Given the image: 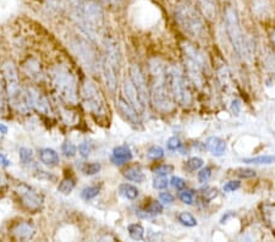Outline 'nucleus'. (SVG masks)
Masks as SVG:
<instances>
[{"mask_svg":"<svg viewBox=\"0 0 275 242\" xmlns=\"http://www.w3.org/2000/svg\"><path fill=\"white\" fill-rule=\"evenodd\" d=\"M132 159V153L130 151L129 147L126 146H119L116 148H114L111 156V161H114V164L116 165H121V164L127 163Z\"/></svg>","mask_w":275,"mask_h":242,"instance_id":"obj_17","label":"nucleus"},{"mask_svg":"<svg viewBox=\"0 0 275 242\" xmlns=\"http://www.w3.org/2000/svg\"><path fill=\"white\" fill-rule=\"evenodd\" d=\"M75 188V181L72 179H64L57 186V191L64 194L71 193L72 189Z\"/></svg>","mask_w":275,"mask_h":242,"instance_id":"obj_31","label":"nucleus"},{"mask_svg":"<svg viewBox=\"0 0 275 242\" xmlns=\"http://www.w3.org/2000/svg\"><path fill=\"white\" fill-rule=\"evenodd\" d=\"M272 42H273L274 46H275V31L272 33Z\"/></svg>","mask_w":275,"mask_h":242,"instance_id":"obj_55","label":"nucleus"},{"mask_svg":"<svg viewBox=\"0 0 275 242\" xmlns=\"http://www.w3.org/2000/svg\"><path fill=\"white\" fill-rule=\"evenodd\" d=\"M48 77L52 86L62 102L67 104H76L79 101L77 80L74 72L61 64L53 65L48 70Z\"/></svg>","mask_w":275,"mask_h":242,"instance_id":"obj_1","label":"nucleus"},{"mask_svg":"<svg viewBox=\"0 0 275 242\" xmlns=\"http://www.w3.org/2000/svg\"><path fill=\"white\" fill-rule=\"evenodd\" d=\"M101 170V164L99 163H89L86 164V165L82 168V171H83L86 175H94V174L99 173Z\"/></svg>","mask_w":275,"mask_h":242,"instance_id":"obj_38","label":"nucleus"},{"mask_svg":"<svg viewBox=\"0 0 275 242\" xmlns=\"http://www.w3.org/2000/svg\"><path fill=\"white\" fill-rule=\"evenodd\" d=\"M4 185H6V179H5L4 175H2V174L0 173V187L4 186Z\"/></svg>","mask_w":275,"mask_h":242,"instance_id":"obj_52","label":"nucleus"},{"mask_svg":"<svg viewBox=\"0 0 275 242\" xmlns=\"http://www.w3.org/2000/svg\"><path fill=\"white\" fill-rule=\"evenodd\" d=\"M244 163L257 164V165H262V164H273L275 163V157L261 156V157H254V158H245Z\"/></svg>","mask_w":275,"mask_h":242,"instance_id":"obj_27","label":"nucleus"},{"mask_svg":"<svg viewBox=\"0 0 275 242\" xmlns=\"http://www.w3.org/2000/svg\"><path fill=\"white\" fill-rule=\"evenodd\" d=\"M232 111H234L235 114H237L240 111V106H239V102L237 101H234L232 102Z\"/></svg>","mask_w":275,"mask_h":242,"instance_id":"obj_50","label":"nucleus"},{"mask_svg":"<svg viewBox=\"0 0 275 242\" xmlns=\"http://www.w3.org/2000/svg\"><path fill=\"white\" fill-rule=\"evenodd\" d=\"M217 196H218V189L216 187H207L202 191V198L204 202L213 201Z\"/></svg>","mask_w":275,"mask_h":242,"instance_id":"obj_36","label":"nucleus"},{"mask_svg":"<svg viewBox=\"0 0 275 242\" xmlns=\"http://www.w3.org/2000/svg\"><path fill=\"white\" fill-rule=\"evenodd\" d=\"M159 198H161V201L165 204H170L174 202V197H172V194L170 193V192H162V193L159 194Z\"/></svg>","mask_w":275,"mask_h":242,"instance_id":"obj_47","label":"nucleus"},{"mask_svg":"<svg viewBox=\"0 0 275 242\" xmlns=\"http://www.w3.org/2000/svg\"><path fill=\"white\" fill-rule=\"evenodd\" d=\"M10 234H11L15 240L28 241L33 239V236L36 235V228L31 223L20 221V223H16L10 229Z\"/></svg>","mask_w":275,"mask_h":242,"instance_id":"obj_16","label":"nucleus"},{"mask_svg":"<svg viewBox=\"0 0 275 242\" xmlns=\"http://www.w3.org/2000/svg\"><path fill=\"white\" fill-rule=\"evenodd\" d=\"M19 156H20V161H21L24 164H29L32 161H33V153H32L31 149L26 148V147L20 148Z\"/></svg>","mask_w":275,"mask_h":242,"instance_id":"obj_33","label":"nucleus"},{"mask_svg":"<svg viewBox=\"0 0 275 242\" xmlns=\"http://www.w3.org/2000/svg\"><path fill=\"white\" fill-rule=\"evenodd\" d=\"M27 94V98H28V103L31 106V109H36L38 113L43 114V115L51 116L52 115V108L51 104H49L48 99L46 98V96L41 93L37 88L33 87H27L25 88Z\"/></svg>","mask_w":275,"mask_h":242,"instance_id":"obj_11","label":"nucleus"},{"mask_svg":"<svg viewBox=\"0 0 275 242\" xmlns=\"http://www.w3.org/2000/svg\"><path fill=\"white\" fill-rule=\"evenodd\" d=\"M69 1L71 2V4L77 5V4H80V1H81V0H69Z\"/></svg>","mask_w":275,"mask_h":242,"instance_id":"obj_53","label":"nucleus"},{"mask_svg":"<svg viewBox=\"0 0 275 242\" xmlns=\"http://www.w3.org/2000/svg\"><path fill=\"white\" fill-rule=\"evenodd\" d=\"M99 193V188L97 186H89L86 187V188L82 189L81 192V197L86 201H89V199L94 198L96 196H98Z\"/></svg>","mask_w":275,"mask_h":242,"instance_id":"obj_34","label":"nucleus"},{"mask_svg":"<svg viewBox=\"0 0 275 242\" xmlns=\"http://www.w3.org/2000/svg\"><path fill=\"white\" fill-rule=\"evenodd\" d=\"M127 231H129L130 238L134 240H142L144 236V229L139 224H131L127 228Z\"/></svg>","mask_w":275,"mask_h":242,"instance_id":"obj_28","label":"nucleus"},{"mask_svg":"<svg viewBox=\"0 0 275 242\" xmlns=\"http://www.w3.org/2000/svg\"><path fill=\"white\" fill-rule=\"evenodd\" d=\"M152 75V102L161 111H170L172 109V97L167 83V67L162 61H151Z\"/></svg>","mask_w":275,"mask_h":242,"instance_id":"obj_2","label":"nucleus"},{"mask_svg":"<svg viewBox=\"0 0 275 242\" xmlns=\"http://www.w3.org/2000/svg\"><path fill=\"white\" fill-rule=\"evenodd\" d=\"M119 192L122 197L127 199H136L138 197V189L134 185L122 184L119 186Z\"/></svg>","mask_w":275,"mask_h":242,"instance_id":"obj_25","label":"nucleus"},{"mask_svg":"<svg viewBox=\"0 0 275 242\" xmlns=\"http://www.w3.org/2000/svg\"><path fill=\"white\" fill-rule=\"evenodd\" d=\"M172 170H174V166L166 165V164H164V165L156 166V168L153 169V173L156 174V175L166 176V175H169L170 173H172Z\"/></svg>","mask_w":275,"mask_h":242,"instance_id":"obj_39","label":"nucleus"},{"mask_svg":"<svg viewBox=\"0 0 275 242\" xmlns=\"http://www.w3.org/2000/svg\"><path fill=\"white\" fill-rule=\"evenodd\" d=\"M81 97L87 110L91 111L93 115L104 116L106 115V106L96 86L91 81H86L82 84Z\"/></svg>","mask_w":275,"mask_h":242,"instance_id":"obj_9","label":"nucleus"},{"mask_svg":"<svg viewBox=\"0 0 275 242\" xmlns=\"http://www.w3.org/2000/svg\"><path fill=\"white\" fill-rule=\"evenodd\" d=\"M170 184H171V186L174 187V188L179 189V191L184 189L185 186H186V184H185L184 179L179 178V176H174V178H172L171 180H170Z\"/></svg>","mask_w":275,"mask_h":242,"instance_id":"obj_43","label":"nucleus"},{"mask_svg":"<svg viewBox=\"0 0 275 242\" xmlns=\"http://www.w3.org/2000/svg\"><path fill=\"white\" fill-rule=\"evenodd\" d=\"M124 176L127 180L134 182H143L144 179H146L144 173L139 166H131V168L126 169L124 171Z\"/></svg>","mask_w":275,"mask_h":242,"instance_id":"obj_22","label":"nucleus"},{"mask_svg":"<svg viewBox=\"0 0 275 242\" xmlns=\"http://www.w3.org/2000/svg\"><path fill=\"white\" fill-rule=\"evenodd\" d=\"M199 5L204 16L209 20H213L216 16V4L214 0H199Z\"/></svg>","mask_w":275,"mask_h":242,"instance_id":"obj_26","label":"nucleus"},{"mask_svg":"<svg viewBox=\"0 0 275 242\" xmlns=\"http://www.w3.org/2000/svg\"><path fill=\"white\" fill-rule=\"evenodd\" d=\"M15 191H16V194L19 197L21 204L27 211L37 212L43 207V196L34 188H32L31 186H28V185L19 184Z\"/></svg>","mask_w":275,"mask_h":242,"instance_id":"obj_10","label":"nucleus"},{"mask_svg":"<svg viewBox=\"0 0 275 242\" xmlns=\"http://www.w3.org/2000/svg\"><path fill=\"white\" fill-rule=\"evenodd\" d=\"M262 213H263L264 221L269 228L275 229V204H264L262 207Z\"/></svg>","mask_w":275,"mask_h":242,"instance_id":"obj_23","label":"nucleus"},{"mask_svg":"<svg viewBox=\"0 0 275 242\" xmlns=\"http://www.w3.org/2000/svg\"><path fill=\"white\" fill-rule=\"evenodd\" d=\"M9 98H7L6 89H5V83L2 76H0V114L5 115L9 109Z\"/></svg>","mask_w":275,"mask_h":242,"instance_id":"obj_24","label":"nucleus"},{"mask_svg":"<svg viewBox=\"0 0 275 242\" xmlns=\"http://www.w3.org/2000/svg\"><path fill=\"white\" fill-rule=\"evenodd\" d=\"M167 184H169V181L166 180V178H165V176H162V175H158V178L154 179V181H153L154 188H158V189L166 188Z\"/></svg>","mask_w":275,"mask_h":242,"instance_id":"obj_41","label":"nucleus"},{"mask_svg":"<svg viewBox=\"0 0 275 242\" xmlns=\"http://www.w3.org/2000/svg\"><path fill=\"white\" fill-rule=\"evenodd\" d=\"M130 80L132 81L134 86L136 87L137 92L139 93V96L142 97L144 102L147 103L148 101V88H147V83H146V80H144L143 74H142L141 69L137 64H132L130 66Z\"/></svg>","mask_w":275,"mask_h":242,"instance_id":"obj_15","label":"nucleus"},{"mask_svg":"<svg viewBox=\"0 0 275 242\" xmlns=\"http://www.w3.org/2000/svg\"><path fill=\"white\" fill-rule=\"evenodd\" d=\"M1 74L2 79H4L7 98H9V103L16 110L21 111V113H27L31 109V106L28 103L26 91L20 86L19 74H17L16 67L12 65V62H4L1 66Z\"/></svg>","mask_w":275,"mask_h":242,"instance_id":"obj_3","label":"nucleus"},{"mask_svg":"<svg viewBox=\"0 0 275 242\" xmlns=\"http://www.w3.org/2000/svg\"><path fill=\"white\" fill-rule=\"evenodd\" d=\"M202 165H203V161H202L201 158L193 157V158L189 159V161H186V165H185V168H186L189 171H196V170H198Z\"/></svg>","mask_w":275,"mask_h":242,"instance_id":"obj_35","label":"nucleus"},{"mask_svg":"<svg viewBox=\"0 0 275 242\" xmlns=\"http://www.w3.org/2000/svg\"><path fill=\"white\" fill-rule=\"evenodd\" d=\"M117 69H119V64H116V62L104 56L103 60H102V72H103V79L104 82H106V86L110 93H115V91H116Z\"/></svg>","mask_w":275,"mask_h":242,"instance_id":"obj_13","label":"nucleus"},{"mask_svg":"<svg viewBox=\"0 0 275 242\" xmlns=\"http://www.w3.org/2000/svg\"><path fill=\"white\" fill-rule=\"evenodd\" d=\"M39 159L47 166H56L60 161L59 154L52 148L39 149Z\"/></svg>","mask_w":275,"mask_h":242,"instance_id":"obj_19","label":"nucleus"},{"mask_svg":"<svg viewBox=\"0 0 275 242\" xmlns=\"http://www.w3.org/2000/svg\"><path fill=\"white\" fill-rule=\"evenodd\" d=\"M79 152L80 154H81V157L87 158V157L89 156V153H91V147H89L88 142H82L79 146Z\"/></svg>","mask_w":275,"mask_h":242,"instance_id":"obj_46","label":"nucleus"},{"mask_svg":"<svg viewBox=\"0 0 275 242\" xmlns=\"http://www.w3.org/2000/svg\"><path fill=\"white\" fill-rule=\"evenodd\" d=\"M252 9L257 17H266L271 14V5H269L268 0H253Z\"/></svg>","mask_w":275,"mask_h":242,"instance_id":"obj_21","label":"nucleus"},{"mask_svg":"<svg viewBox=\"0 0 275 242\" xmlns=\"http://www.w3.org/2000/svg\"><path fill=\"white\" fill-rule=\"evenodd\" d=\"M116 108L117 110H119V113L121 114L122 118H124L127 122H130L132 126L135 127L141 126L142 121H141V118H139L141 115H139V114L132 108L131 104H130L126 99H124L122 97H119L116 101Z\"/></svg>","mask_w":275,"mask_h":242,"instance_id":"obj_14","label":"nucleus"},{"mask_svg":"<svg viewBox=\"0 0 275 242\" xmlns=\"http://www.w3.org/2000/svg\"><path fill=\"white\" fill-rule=\"evenodd\" d=\"M146 213L148 214V216H154L157 214H161L163 212V206H162L161 202H157V201H152L148 206L144 208Z\"/></svg>","mask_w":275,"mask_h":242,"instance_id":"obj_30","label":"nucleus"},{"mask_svg":"<svg viewBox=\"0 0 275 242\" xmlns=\"http://www.w3.org/2000/svg\"><path fill=\"white\" fill-rule=\"evenodd\" d=\"M206 147L213 156L220 157L225 153L226 143L219 137H209L206 142Z\"/></svg>","mask_w":275,"mask_h":242,"instance_id":"obj_18","label":"nucleus"},{"mask_svg":"<svg viewBox=\"0 0 275 242\" xmlns=\"http://www.w3.org/2000/svg\"><path fill=\"white\" fill-rule=\"evenodd\" d=\"M10 164H11V161H10L9 159L6 158V156H4L2 153H0V165L5 166V168H6V166H9Z\"/></svg>","mask_w":275,"mask_h":242,"instance_id":"obj_49","label":"nucleus"},{"mask_svg":"<svg viewBox=\"0 0 275 242\" xmlns=\"http://www.w3.org/2000/svg\"><path fill=\"white\" fill-rule=\"evenodd\" d=\"M61 151L62 153H64V156L69 157V158H72V157L76 156V147H75L74 143H71V142L69 141L62 144Z\"/></svg>","mask_w":275,"mask_h":242,"instance_id":"obj_37","label":"nucleus"},{"mask_svg":"<svg viewBox=\"0 0 275 242\" xmlns=\"http://www.w3.org/2000/svg\"><path fill=\"white\" fill-rule=\"evenodd\" d=\"M0 134H7V127L4 124H0Z\"/></svg>","mask_w":275,"mask_h":242,"instance_id":"obj_51","label":"nucleus"},{"mask_svg":"<svg viewBox=\"0 0 275 242\" xmlns=\"http://www.w3.org/2000/svg\"><path fill=\"white\" fill-rule=\"evenodd\" d=\"M175 19L182 29L192 37H202L204 34V22L201 15L191 4L182 2L175 9Z\"/></svg>","mask_w":275,"mask_h":242,"instance_id":"obj_6","label":"nucleus"},{"mask_svg":"<svg viewBox=\"0 0 275 242\" xmlns=\"http://www.w3.org/2000/svg\"><path fill=\"white\" fill-rule=\"evenodd\" d=\"M237 188H240V182L239 181H230V182H227V184L224 186V191L225 192H234V191H236Z\"/></svg>","mask_w":275,"mask_h":242,"instance_id":"obj_48","label":"nucleus"},{"mask_svg":"<svg viewBox=\"0 0 275 242\" xmlns=\"http://www.w3.org/2000/svg\"><path fill=\"white\" fill-rule=\"evenodd\" d=\"M75 16H76L80 28L91 38H94L98 34L99 28L103 26V10L101 5L94 0H86L80 4Z\"/></svg>","mask_w":275,"mask_h":242,"instance_id":"obj_4","label":"nucleus"},{"mask_svg":"<svg viewBox=\"0 0 275 242\" xmlns=\"http://www.w3.org/2000/svg\"><path fill=\"white\" fill-rule=\"evenodd\" d=\"M180 147H181V141L177 137H171V138L167 139V148L170 151H176Z\"/></svg>","mask_w":275,"mask_h":242,"instance_id":"obj_45","label":"nucleus"},{"mask_svg":"<svg viewBox=\"0 0 275 242\" xmlns=\"http://www.w3.org/2000/svg\"><path fill=\"white\" fill-rule=\"evenodd\" d=\"M102 1L107 2V4H112V2H115V0H102Z\"/></svg>","mask_w":275,"mask_h":242,"instance_id":"obj_54","label":"nucleus"},{"mask_svg":"<svg viewBox=\"0 0 275 242\" xmlns=\"http://www.w3.org/2000/svg\"><path fill=\"white\" fill-rule=\"evenodd\" d=\"M211 175H212V169L211 168H204V169H202V170L198 173V180H199V182H201V184H204V182H207L209 180Z\"/></svg>","mask_w":275,"mask_h":242,"instance_id":"obj_42","label":"nucleus"},{"mask_svg":"<svg viewBox=\"0 0 275 242\" xmlns=\"http://www.w3.org/2000/svg\"><path fill=\"white\" fill-rule=\"evenodd\" d=\"M147 157L151 161H158L164 157V149L161 146H152L147 152Z\"/></svg>","mask_w":275,"mask_h":242,"instance_id":"obj_32","label":"nucleus"},{"mask_svg":"<svg viewBox=\"0 0 275 242\" xmlns=\"http://www.w3.org/2000/svg\"><path fill=\"white\" fill-rule=\"evenodd\" d=\"M122 89H124V93H125V97H126L127 102L131 104L132 108H134L139 115L144 114L147 103L142 99V97L139 96V93L137 92L136 87L134 86V83H132V81L130 80V77L129 79H125L124 84H122Z\"/></svg>","mask_w":275,"mask_h":242,"instance_id":"obj_12","label":"nucleus"},{"mask_svg":"<svg viewBox=\"0 0 275 242\" xmlns=\"http://www.w3.org/2000/svg\"><path fill=\"white\" fill-rule=\"evenodd\" d=\"M236 174L242 179H251L256 176V171L252 169H239Z\"/></svg>","mask_w":275,"mask_h":242,"instance_id":"obj_44","label":"nucleus"},{"mask_svg":"<svg viewBox=\"0 0 275 242\" xmlns=\"http://www.w3.org/2000/svg\"><path fill=\"white\" fill-rule=\"evenodd\" d=\"M167 83H169L170 93L175 102L182 107H189L191 104L192 96L189 84L177 67L171 66L167 69Z\"/></svg>","mask_w":275,"mask_h":242,"instance_id":"obj_8","label":"nucleus"},{"mask_svg":"<svg viewBox=\"0 0 275 242\" xmlns=\"http://www.w3.org/2000/svg\"><path fill=\"white\" fill-rule=\"evenodd\" d=\"M225 29H226L227 37L231 43L232 48L236 52L239 56H244L246 52V46H245L244 34H242L241 26H240L239 15H237L236 9L232 6H227L225 10Z\"/></svg>","mask_w":275,"mask_h":242,"instance_id":"obj_7","label":"nucleus"},{"mask_svg":"<svg viewBox=\"0 0 275 242\" xmlns=\"http://www.w3.org/2000/svg\"><path fill=\"white\" fill-rule=\"evenodd\" d=\"M180 199L181 202L186 204H192L193 202V191L192 189H184V191L180 193Z\"/></svg>","mask_w":275,"mask_h":242,"instance_id":"obj_40","label":"nucleus"},{"mask_svg":"<svg viewBox=\"0 0 275 242\" xmlns=\"http://www.w3.org/2000/svg\"><path fill=\"white\" fill-rule=\"evenodd\" d=\"M179 221L182 224V225L190 226V228L197 225V220L194 219V216L192 215L191 213H189V212H182V213L179 215Z\"/></svg>","mask_w":275,"mask_h":242,"instance_id":"obj_29","label":"nucleus"},{"mask_svg":"<svg viewBox=\"0 0 275 242\" xmlns=\"http://www.w3.org/2000/svg\"><path fill=\"white\" fill-rule=\"evenodd\" d=\"M182 49H184L185 64H186L189 79L191 80L194 86L201 88L204 84V76H206V71L208 69L206 55L189 42H185L182 44Z\"/></svg>","mask_w":275,"mask_h":242,"instance_id":"obj_5","label":"nucleus"},{"mask_svg":"<svg viewBox=\"0 0 275 242\" xmlns=\"http://www.w3.org/2000/svg\"><path fill=\"white\" fill-rule=\"evenodd\" d=\"M24 69H25V72L27 74V76L36 80V81L41 80V77L43 76V72H42L41 66H39L38 61H37L36 59H29V60L24 65Z\"/></svg>","mask_w":275,"mask_h":242,"instance_id":"obj_20","label":"nucleus"}]
</instances>
